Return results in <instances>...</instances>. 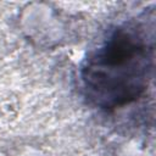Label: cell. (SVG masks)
Here are the masks:
<instances>
[{
  "mask_svg": "<svg viewBox=\"0 0 156 156\" xmlns=\"http://www.w3.org/2000/svg\"><path fill=\"white\" fill-rule=\"evenodd\" d=\"M154 67V30L140 22L118 26L84 61L80 79L85 96L101 108L136 100Z\"/></svg>",
  "mask_w": 156,
  "mask_h": 156,
  "instance_id": "1",
  "label": "cell"
}]
</instances>
